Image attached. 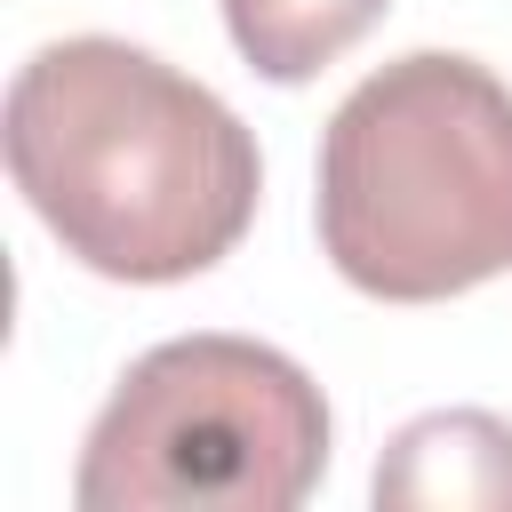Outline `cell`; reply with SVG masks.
Instances as JSON below:
<instances>
[{
  "label": "cell",
  "instance_id": "2",
  "mask_svg": "<svg viewBox=\"0 0 512 512\" xmlns=\"http://www.w3.org/2000/svg\"><path fill=\"white\" fill-rule=\"evenodd\" d=\"M320 248L376 304H440L512 272V88L408 48L320 136Z\"/></svg>",
  "mask_w": 512,
  "mask_h": 512
},
{
  "label": "cell",
  "instance_id": "3",
  "mask_svg": "<svg viewBox=\"0 0 512 512\" xmlns=\"http://www.w3.org/2000/svg\"><path fill=\"white\" fill-rule=\"evenodd\" d=\"M328 400L320 384L256 336H168L96 408L72 472L88 512H288L328 472Z\"/></svg>",
  "mask_w": 512,
  "mask_h": 512
},
{
  "label": "cell",
  "instance_id": "4",
  "mask_svg": "<svg viewBox=\"0 0 512 512\" xmlns=\"http://www.w3.org/2000/svg\"><path fill=\"white\" fill-rule=\"evenodd\" d=\"M384 512H512V424L488 408H432L392 432L376 464Z\"/></svg>",
  "mask_w": 512,
  "mask_h": 512
},
{
  "label": "cell",
  "instance_id": "5",
  "mask_svg": "<svg viewBox=\"0 0 512 512\" xmlns=\"http://www.w3.org/2000/svg\"><path fill=\"white\" fill-rule=\"evenodd\" d=\"M384 8L392 0H224V32L248 56V72H264L272 88H296L328 72L352 40H368Z\"/></svg>",
  "mask_w": 512,
  "mask_h": 512
},
{
  "label": "cell",
  "instance_id": "1",
  "mask_svg": "<svg viewBox=\"0 0 512 512\" xmlns=\"http://www.w3.org/2000/svg\"><path fill=\"white\" fill-rule=\"evenodd\" d=\"M8 176L72 264L128 288L224 264L264 192L240 112L112 32H72L16 64Z\"/></svg>",
  "mask_w": 512,
  "mask_h": 512
}]
</instances>
